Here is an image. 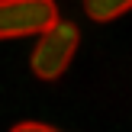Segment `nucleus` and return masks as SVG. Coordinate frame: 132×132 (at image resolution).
<instances>
[{
	"instance_id": "nucleus-2",
	"label": "nucleus",
	"mask_w": 132,
	"mask_h": 132,
	"mask_svg": "<svg viewBox=\"0 0 132 132\" xmlns=\"http://www.w3.org/2000/svg\"><path fill=\"white\" fill-rule=\"evenodd\" d=\"M58 19L55 0H0V39L42 36Z\"/></svg>"
},
{
	"instance_id": "nucleus-1",
	"label": "nucleus",
	"mask_w": 132,
	"mask_h": 132,
	"mask_svg": "<svg viewBox=\"0 0 132 132\" xmlns=\"http://www.w3.org/2000/svg\"><path fill=\"white\" fill-rule=\"evenodd\" d=\"M77 45H81V32H77L74 23L58 19L55 26H48L39 36L36 48H32V71H36V77H42V81L61 77L68 71L71 58H74Z\"/></svg>"
},
{
	"instance_id": "nucleus-4",
	"label": "nucleus",
	"mask_w": 132,
	"mask_h": 132,
	"mask_svg": "<svg viewBox=\"0 0 132 132\" xmlns=\"http://www.w3.org/2000/svg\"><path fill=\"white\" fill-rule=\"evenodd\" d=\"M10 132H58V129L45 126V122H16Z\"/></svg>"
},
{
	"instance_id": "nucleus-3",
	"label": "nucleus",
	"mask_w": 132,
	"mask_h": 132,
	"mask_svg": "<svg viewBox=\"0 0 132 132\" xmlns=\"http://www.w3.org/2000/svg\"><path fill=\"white\" fill-rule=\"evenodd\" d=\"M132 10V0H84V13L94 23H110Z\"/></svg>"
}]
</instances>
